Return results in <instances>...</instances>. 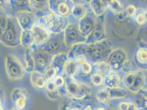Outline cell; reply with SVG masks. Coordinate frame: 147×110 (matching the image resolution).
<instances>
[{
	"label": "cell",
	"instance_id": "9",
	"mask_svg": "<svg viewBox=\"0 0 147 110\" xmlns=\"http://www.w3.org/2000/svg\"><path fill=\"white\" fill-rule=\"evenodd\" d=\"M64 42L69 49L73 45L79 43H85L86 39L82 37L78 28V22L69 21L64 31Z\"/></svg>",
	"mask_w": 147,
	"mask_h": 110
},
{
	"label": "cell",
	"instance_id": "15",
	"mask_svg": "<svg viewBox=\"0 0 147 110\" xmlns=\"http://www.w3.org/2000/svg\"><path fill=\"white\" fill-rule=\"evenodd\" d=\"M107 37V33L103 20L97 19L96 24L91 34L86 40L87 44L100 43L104 41Z\"/></svg>",
	"mask_w": 147,
	"mask_h": 110
},
{
	"label": "cell",
	"instance_id": "49",
	"mask_svg": "<svg viewBox=\"0 0 147 110\" xmlns=\"http://www.w3.org/2000/svg\"><path fill=\"white\" fill-rule=\"evenodd\" d=\"M143 11H144V14H145V16H146V19H147V10H144Z\"/></svg>",
	"mask_w": 147,
	"mask_h": 110
},
{
	"label": "cell",
	"instance_id": "48",
	"mask_svg": "<svg viewBox=\"0 0 147 110\" xmlns=\"http://www.w3.org/2000/svg\"><path fill=\"white\" fill-rule=\"evenodd\" d=\"M95 110H106V109L104 107H99L96 108Z\"/></svg>",
	"mask_w": 147,
	"mask_h": 110
},
{
	"label": "cell",
	"instance_id": "43",
	"mask_svg": "<svg viewBox=\"0 0 147 110\" xmlns=\"http://www.w3.org/2000/svg\"><path fill=\"white\" fill-rule=\"evenodd\" d=\"M121 71L125 74L129 73L131 72V63L129 60L123 64Z\"/></svg>",
	"mask_w": 147,
	"mask_h": 110
},
{
	"label": "cell",
	"instance_id": "12",
	"mask_svg": "<svg viewBox=\"0 0 147 110\" xmlns=\"http://www.w3.org/2000/svg\"><path fill=\"white\" fill-rule=\"evenodd\" d=\"M127 60L128 57L125 50L121 48H117L111 51L108 56L107 62L114 71H120Z\"/></svg>",
	"mask_w": 147,
	"mask_h": 110
},
{
	"label": "cell",
	"instance_id": "37",
	"mask_svg": "<svg viewBox=\"0 0 147 110\" xmlns=\"http://www.w3.org/2000/svg\"><path fill=\"white\" fill-rule=\"evenodd\" d=\"M136 11V7L133 5H130L122 11V14L124 17H131L135 16Z\"/></svg>",
	"mask_w": 147,
	"mask_h": 110
},
{
	"label": "cell",
	"instance_id": "22",
	"mask_svg": "<svg viewBox=\"0 0 147 110\" xmlns=\"http://www.w3.org/2000/svg\"><path fill=\"white\" fill-rule=\"evenodd\" d=\"M87 11V7L84 3L75 2L70 16H72L74 19L78 22L88 13Z\"/></svg>",
	"mask_w": 147,
	"mask_h": 110
},
{
	"label": "cell",
	"instance_id": "6",
	"mask_svg": "<svg viewBox=\"0 0 147 110\" xmlns=\"http://www.w3.org/2000/svg\"><path fill=\"white\" fill-rule=\"evenodd\" d=\"M123 84L131 92L139 94L144 89L146 82L145 74L140 70L131 71L123 77Z\"/></svg>",
	"mask_w": 147,
	"mask_h": 110
},
{
	"label": "cell",
	"instance_id": "1",
	"mask_svg": "<svg viewBox=\"0 0 147 110\" xmlns=\"http://www.w3.org/2000/svg\"><path fill=\"white\" fill-rule=\"evenodd\" d=\"M112 50L110 43L105 40L91 44L85 43L75 44L69 49L67 56L69 60H74L77 56L84 55L87 60L98 62L103 58L108 56Z\"/></svg>",
	"mask_w": 147,
	"mask_h": 110
},
{
	"label": "cell",
	"instance_id": "8",
	"mask_svg": "<svg viewBox=\"0 0 147 110\" xmlns=\"http://www.w3.org/2000/svg\"><path fill=\"white\" fill-rule=\"evenodd\" d=\"M31 49L35 62V71L43 73L51 65L53 56L41 50L36 44H34Z\"/></svg>",
	"mask_w": 147,
	"mask_h": 110
},
{
	"label": "cell",
	"instance_id": "33",
	"mask_svg": "<svg viewBox=\"0 0 147 110\" xmlns=\"http://www.w3.org/2000/svg\"><path fill=\"white\" fill-rule=\"evenodd\" d=\"M139 94L135 98V105L138 110H147V100L141 94Z\"/></svg>",
	"mask_w": 147,
	"mask_h": 110
},
{
	"label": "cell",
	"instance_id": "5",
	"mask_svg": "<svg viewBox=\"0 0 147 110\" xmlns=\"http://www.w3.org/2000/svg\"><path fill=\"white\" fill-rule=\"evenodd\" d=\"M5 68L7 77L12 81L22 79L24 76V65L18 57L8 54L5 57Z\"/></svg>",
	"mask_w": 147,
	"mask_h": 110
},
{
	"label": "cell",
	"instance_id": "4",
	"mask_svg": "<svg viewBox=\"0 0 147 110\" xmlns=\"http://www.w3.org/2000/svg\"><path fill=\"white\" fill-rule=\"evenodd\" d=\"M65 88L69 98L75 100H82L91 95V87L85 83L65 77Z\"/></svg>",
	"mask_w": 147,
	"mask_h": 110
},
{
	"label": "cell",
	"instance_id": "34",
	"mask_svg": "<svg viewBox=\"0 0 147 110\" xmlns=\"http://www.w3.org/2000/svg\"><path fill=\"white\" fill-rule=\"evenodd\" d=\"M104 79L103 75L98 73L92 74L90 77V81L92 85L97 86H101L103 84Z\"/></svg>",
	"mask_w": 147,
	"mask_h": 110
},
{
	"label": "cell",
	"instance_id": "42",
	"mask_svg": "<svg viewBox=\"0 0 147 110\" xmlns=\"http://www.w3.org/2000/svg\"><path fill=\"white\" fill-rule=\"evenodd\" d=\"M46 89L47 92H53V91H55L58 90V88L55 86L53 80L49 81L47 82L46 86Z\"/></svg>",
	"mask_w": 147,
	"mask_h": 110
},
{
	"label": "cell",
	"instance_id": "41",
	"mask_svg": "<svg viewBox=\"0 0 147 110\" xmlns=\"http://www.w3.org/2000/svg\"><path fill=\"white\" fill-rule=\"evenodd\" d=\"M71 103L67 100L63 101L59 104V110H70L71 108Z\"/></svg>",
	"mask_w": 147,
	"mask_h": 110
},
{
	"label": "cell",
	"instance_id": "21",
	"mask_svg": "<svg viewBox=\"0 0 147 110\" xmlns=\"http://www.w3.org/2000/svg\"><path fill=\"white\" fill-rule=\"evenodd\" d=\"M120 81L121 79L119 75L116 72L111 71L105 76L103 84L106 88L114 89L119 87Z\"/></svg>",
	"mask_w": 147,
	"mask_h": 110
},
{
	"label": "cell",
	"instance_id": "46",
	"mask_svg": "<svg viewBox=\"0 0 147 110\" xmlns=\"http://www.w3.org/2000/svg\"><path fill=\"white\" fill-rule=\"evenodd\" d=\"M1 95V93H0ZM0 110H4V108L2 105V98L0 95Z\"/></svg>",
	"mask_w": 147,
	"mask_h": 110
},
{
	"label": "cell",
	"instance_id": "40",
	"mask_svg": "<svg viewBox=\"0 0 147 110\" xmlns=\"http://www.w3.org/2000/svg\"><path fill=\"white\" fill-rule=\"evenodd\" d=\"M46 96L52 101L57 100L60 97H61L60 93L57 90L53 92H46Z\"/></svg>",
	"mask_w": 147,
	"mask_h": 110
},
{
	"label": "cell",
	"instance_id": "10",
	"mask_svg": "<svg viewBox=\"0 0 147 110\" xmlns=\"http://www.w3.org/2000/svg\"><path fill=\"white\" fill-rule=\"evenodd\" d=\"M14 17L22 31L31 30L38 19L36 14L31 10L19 11Z\"/></svg>",
	"mask_w": 147,
	"mask_h": 110
},
{
	"label": "cell",
	"instance_id": "7",
	"mask_svg": "<svg viewBox=\"0 0 147 110\" xmlns=\"http://www.w3.org/2000/svg\"><path fill=\"white\" fill-rule=\"evenodd\" d=\"M37 46L41 50L53 56L59 53L65 52V50L69 49L64 42V32L59 34H51L46 42Z\"/></svg>",
	"mask_w": 147,
	"mask_h": 110
},
{
	"label": "cell",
	"instance_id": "20",
	"mask_svg": "<svg viewBox=\"0 0 147 110\" xmlns=\"http://www.w3.org/2000/svg\"><path fill=\"white\" fill-rule=\"evenodd\" d=\"M89 5L92 13L97 18L103 15L107 7V2L105 1L92 0L90 1Z\"/></svg>",
	"mask_w": 147,
	"mask_h": 110
},
{
	"label": "cell",
	"instance_id": "13",
	"mask_svg": "<svg viewBox=\"0 0 147 110\" xmlns=\"http://www.w3.org/2000/svg\"><path fill=\"white\" fill-rule=\"evenodd\" d=\"M97 19L92 13L88 12L86 15L78 22V28L81 35L85 39L89 37L94 30L96 24Z\"/></svg>",
	"mask_w": 147,
	"mask_h": 110
},
{
	"label": "cell",
	"instance_id": "18",
	"mask_svg": "<svg viewBox=\"0 0 147 110\" xmlns=\"http://www.w3.org/2000/svg\"><path fill=\"white\" fill-rule=\"evenodd\" d=\"M31 10L36 14L38 18L43 13L49 11V1L30 0L29 1Z\"/></svg>",
	"mask_w": 147,
	"mask_h": 110
},
{
	"label": "cell",
	"instance_id": "47",
	"mask_svg": "<svg viewBox=\"0 0 147 110\" xmlns=\"http://www.w3.org/2000/svg\"><path fill=\"white\" fill-rule=\"evenodd\" d=\"M70 110H81L80 108H79L78 107H73L71 106V108Z\"/></svg>",
	"mask_w": 147,
	"mask_h": 110
},
{
	"label": "cell",
	"instance_id": "30",
	"mask_svg": "<svg viewBox=\"0 0 147 110\" xmlns=\"http://www.w3.org/2000/svg\"><path fill=\"white\" fill-rule=\"evenodd\" d=\"M110 92V99H120L122 98H125L127 95V92L125 91L123 88L120 87L114 88V89H109Z\"/></svg>",
	"mask_w": 147,
	"mask_h": 110
},
{
	"label": "cell",
	"instance_id": "17",
	"mask_svg": "<svg viewBox=\"0 0 147 110\" xmlns=\"http://www.w3.org/2000/svg\"><path fill=\"white\" fill-rule=\"evenodd\" d=\"M68 61L67 53H59L53 56L50 66L55 68L57 75H64L65 67Z\"/></svg>",
	"mask_w": 147,
	"mask_h": 110
},
{
	"label": "cell",
	"instance_id": "35",
	"mask_svg": "<svg viewBox=\"0 0 147 110\" xmlns=\"http://www.w3.org/2000/svg\"><path fill=\"white\" fill-rule=\"evenodd\" d=\"M43 74L48 81L53 79L55 78V76L57 75V72L55 68L52 67L51 66H49L45 71Z\"/></svg>",
	"mask_w": 147,
	"mask_h": 110
},
{
	"label": "cell",
	"instance_id": "24",
	"mask_svg": "<svg viewBox=\"0 0 147 110\" xmlns=\"http://www.w3.org/2000/svg\"><path fill=\"white\" fill-rule=\"evenodd\" d=\"M24 68L26 73L30 74L35 71V62L31 48L26 49L25 52Z\"/></svg>",
	"mask_w": 147,
	"mask_h": 110
},
{
	"label": "cell",
	"instance_id": "27",
	"mask_svg": "<svg viewBox=\"0 0 147 110\" xmlns=\"http://www.w3.org/2000/svg\"><path fill=\"white\" fill-rule=\"evenodd\" d=\"M96 98L99 103H106L110 100L109 88H104L98 89L96 93Z\"/></svg>",
	"mask_w": 147,
	"mask_h": 110
},
{
	"label": "cell",
	"instance_id": "2",
	"mask_svg": "<svg viewBox=\"0 0 147 110\" xmlns=\"http://www.w3.org/2000/svg\"><path fill=\"white\" fill-rule=\"evenodd\" d=\"M20 28L14 16L8 15L6 30L0 39V43L10 48H16L20 45Z\"/></svg>",
	"mask_w": 147,
	"mask_h": 110
},
{
	"label": "cell",
	"instance_id": "38",
	"mask_svg": "<svg viewBox=\"0 0 147 110\" xmlns=\"http://www.w3.org/2000/svg\"><path fill=\"white\" fill-rule=\"evenodd\" d=\"M120 110H138L135 103L128 102H121L119 105Z\"/></svg>",
	"mask_w": 147,
	"mask_h": 110
},
{
	"label": "cell",
	"instance_id": "32",
	"mask_svg": "<svg viewBox=\"0 0 147 110\" xmlns=\"http://www.w3.org/2000/svg\"><path fill=\"white\" fill-rule=\"evenodd\" d=\"M11 6L13 8H24L25 10H31L29 1L25 0H11L9 1Z\"/></svg>",
	"mask_w": 147,
	"mask_h": 110
},
{
	"label": "cell",
	"instance_id": "11",
	"mask_svg": "<svg viewBox=\"0 0 147 110\" xmlns=\"http://www.w3.org/2000/svg\"><path fill=\"white\" fill-rule=\"evenodd\" d=\"M74 3V1L70 0L49 1L50 11L67 18L71 15Z\"/></svg>",
	"mask_w": 147,
	"mask_h": 110
},
{
	"label": "cell",
	"instance_id": "39",
	"mask_svg": "<svg viewBox=\"0 0 147 110\" xmlns=\"http://www.w3.org/2000/svg\"><path fill=\"white\" fill-rule=\"evenodd\" d=\"M53 81L58 89L65 86V79L64 75H57Z\"/></svg>",
	"mask_w": 147,
	"mask_h": 110
},
{
	"label": "cell",
	"instance_id": "26",
	"mask_svg": "<svg viewBox=\"0 0 147 110\" xmlns=\"http://www.w3.org/2000/svg\"><path fill=\"white\" fill-rule=\"evenodd\" d=\"M136 60L138 64L147 67V46H141L136 54Z\"/></svg>",
	"mask_w": 147,
	"mask_h": 110
},
{
	"label": "cell",
	"instance_id": "25",
	"mask_svg": "<svg viewBox=\"0 0 147 110\" xmlns=\"http://www.w3.org/2000/svg\"><path fill=\"white\" fill-rule=\"evenodd\" d=\"M79 66L74 60H69L65 69L64 76L70 78H74L79 72Z\"/></svg>",
	"mask_w": 147,
	"mask_h": 110
},
{
	"label": "cell",
	"instance_id": "36",
	"mask_svg": "<svg viewBox=\"0 0 147 110\" xmlns=\"http://www.w3.org/2000/svg\"><path fill=\"white\" fill-rule=\"evenodd\" d=\"M135 20L137 24L139 25H144L147 23V19L143 11H141L138 12L136 11L135 14Z\"/></svg>",
	"mask_w": 147,
	"mask_h": 110
},
{
	"label": "cell",
	"instance_id": "23",
	"mask_svg": "<svg viewBox=\"0 0 147 110\" xmlns=\"http://www.w3.org/2000/svg\"><path fill=\"white\" fill-rule=\"evenodd\" d=\"M35 43L32 30L22 31L20 35V45L25 49H29Z\"/></svg>",
	"mask_w": 147,
	"mask_h": 110
},
{
	"label": "cell",
	"instance_id": "3",
	"mask_svg": "<svg viewBox=\"0 0 147 110\" xmlns=\"http://www.w3.org/2000/svg\"><path fill=\"white\" fill-rule=\"evenodd\" d=\"M69 22L67 18L49 11L38 18L37 23L42 25L51 34H59L64 31Z\"/></svg>",
	"mask_w": 147,
	"mask_h": 110
},
{
	"label": "cell",
	"instance_id": "50",
	"mask_svg": "<svg viewBox=\"0 0 147 110\" xmlns=\"http://www.w3.org/2000/svg\"><path fill=\"white\" fill-rule=\"evenodd\" d=\"M17 110V109H16V108H15V107H13L12 108V109H10V110Z\"/></svg>",
	"mask_w": 147,
	"mask_h": 110
},
{
	"label": "cell",
	"instance_id": "31",
	"mask_svg": "<svg viewBox=\"0 0 147 110\" xmlns=\"http://www.w3.org/2000/svg\"><path fill=\"white\" fill-rule=\"evenodd\" d=\"M8 15L6 13L0 10V39L6 30L8 24Z\"/></svg>",
	"mask_w": 147,
	"mask_h": 110
},
{
	"label": "cell",
	"instance_id": "19",
	"mask_svg": "<svg viewBox=\"0 0 147 110\" xmlns=\"http://www.w3.org/2000/svg\"><path fill=\"white\" fill-rule=\"evenodd\" d=\"M30 81L32 86L40 90L46 88L48 82L42 73L35 71L30 74Z\"/></svg>",
	"mask_w": 147,
	"mask_h": 110
},
{
	"label": "cell",
	"instance_id": "16",
	"mask_svg": "<svg viewBox=\"0 0 147 110\" xmlns=\"http://www.w3.org/2000/svg\"><path fill=\"white\" fill-rule=\"evenodd\" d=\"M31 30L34 37V44L37 45H41L46 42L51 35V33L46 28L37 23Z\"/></svg>",
	"mask_w": 147,
	"mask_h": 110
},
{
	"label": "cell",
	"instance_id": "44",
	"mask_svg": "<svg viewBox=\"0 0 147 110\" xmlns=\"http://www.w3.org/2000/svg\"><path fill=\"white\" fill-rule=\"evenodd\" d=\"M143 40L146 42H147V25L145 26V28H144V31H143Z\"/></svg>",
	"mask_w": 147,
	"mask_h": 110
},
{
	"label": "cell",
	"instance_id": "45",
	"mask_svg": "<svg viewBox=\"0 0 147 110\" xmlns=\"http://www.w3.org/2000/svg\"><path fill=\"white\" fill-rule=\"evenodd\" d=\"M140 93L143 96H144L147 100V89H142Z\"/></svg>",
	"mask_w": 147,
	"mask_h": 110
},
{
	"label": "cell",
	"instance_id": "28",
	"mask_svg": "<svg viewBox=\"0 0 147 110\" xmlns=\"http://www.w3.org/2000/svg\"><path fill=\"white\" fill-rule=\"evenodd\" d=\"M94 68L96 73L105 75L109 73L111 69L109 64L105 61L96 62L94 65Z\"/></svg>",
	"mask_w": 147,
	"mask_h": 110
},
{
	"label": "cell",
	"instance_id": "29",
	"mask_svg": "<svg viewBox=\"0 0 147 110\" xmlns=\"http://www.w3.org/2000/svg\"><path fill=\"white\" fill-rule=\"evenodd\" d=\"M107 7L109 8L111 11L116 14L122 12L123 4L120 1L111 0L107 1Z\"/></svg>",
	"mask_w": 147,
	"mask_h": 110
},
{
	"label": "cell",
	"instance_id": "14",
	"mask_svg": "<svg viewBox=\"0 0 147 110\" xmlns=\"http://www.w3.org/2000/svg\"><path fill=\"white\" fill-rule=\"evenodd\" d=\"M11 98L15 108L17 110H23L26 106L28 93L24 89L14 88L11 92Z\"/></svg>",
	"mask_w": 147,
	"mask_h": 110
}]
</instances>
